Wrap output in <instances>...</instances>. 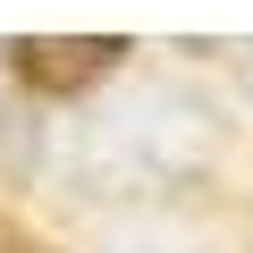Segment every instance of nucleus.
I'll use <instances>...</instances> for the list:
<instances>
[{"instance_id":"2","label":"nucleus","mask_w":253,"mask_h":253,"mask_svg":"<svg viewBox=\"0 0 253 253\" xmlns=\"http://www.w3.org/2000/svg\"><path fill=\"white\" fill-rule=\"evenodd\" d=\"M118 59H126L118 34H17V42H9V68H17L34 93H84V84H101Z\"/></svg>"},{"instance_id":"1","label":"nucleus","mask_w":253,"mask_h":253,"mask_svg":"<svg viewBox=\"0 0 253 253\" xmlns=\"http://www.w3.org/2000/svg\"><path fill=\"white\" fill-rule=\"evenodd\" d=\"M84 161L101 169V177H126V186H186V177H203L211 161H219V118L203 110V101H186V93H135L126 110H110V118H93V135H84Z\"/></svg>"}]
</instances>
